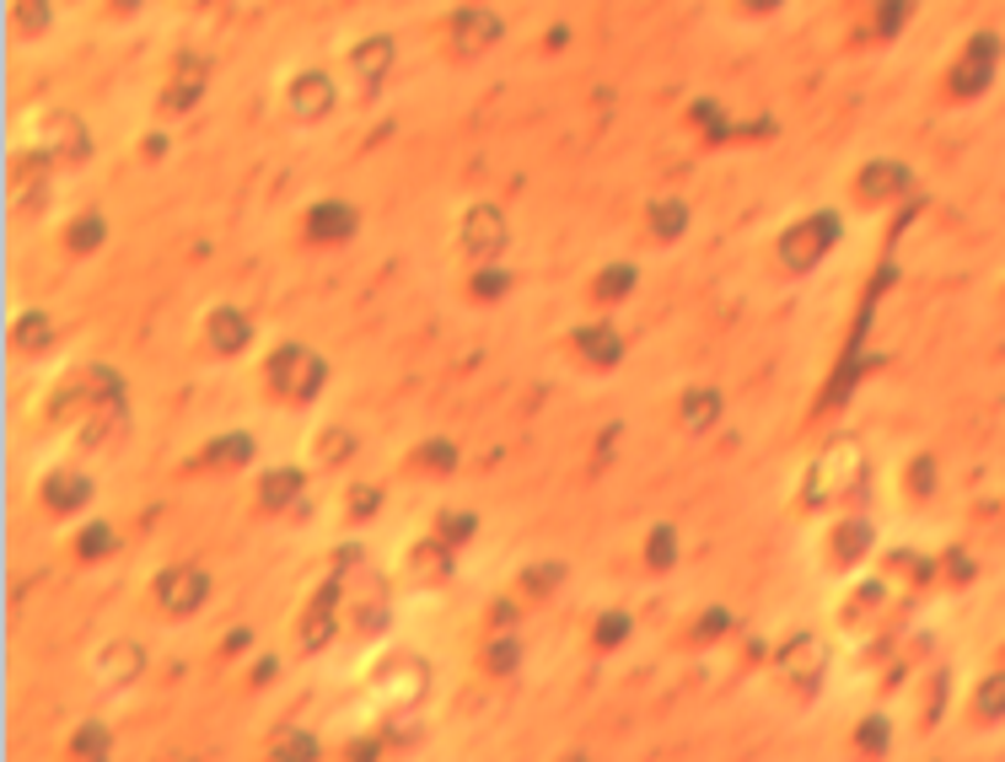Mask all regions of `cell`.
Listing matches in <instances>:
<instances>
[{
    "mask_svg": "<svg viewBox=\"0 0 1005 762\" xmlns=\"http://www.w3.org/2000/svg\"><path fill=\"white\" fill-rule=\"evenodd\" d=\"M860 489H866V457L855 441L838 436L812 457V468L801 479V505L806 511H844L849 500H860Z\"/></svg>",
    "mask_w": 1005,
    "mask_h": 762,
    "instance_id": "6da1fadb",
    "label": "cell"
},
{
    "mask_svg": "<svg viewBox=\"0 0 1005 762\" xmlns=\"http://www.w3.org/2000/svg\"><path fill=\"white\" fill-rule=\"evenodd\" d=\"M125 376L114 371V365H76V371H65L60 376V387H54V398H49V425H76L82 430L92 414H103V408H114V403H125Z\"/></svg>",
    "mask_w": 1005,
    "mask_h": 762,
    "instance_id": "7a4b0ae2",
    "label": "cell"
},
{
    "mask_svg": "<svg viewBox=\"0 0 1005 762\" xmlns=\"http://www.w3.org/2000/svg\"><path fill=\"white\" fill-rule=\"evenodd\" d=\"M264 387H269V398H280V403H312L323 387H329V361H323L312 344L286 339V344H275L269 361H264Z\"/></svg>",
    "mask_w": 1005,
    "mask_h": 762,
    "instance_id": "3957f363",
    "label": "cell"
},
{
    "mask_svg": "<svg viewBox=\"0 0 1005 762\" xmlns=\"http://www.w3.org/2000/svg\"><path fill=\"white\" fill-rule=\"evenodd\" d=\"M430 693V661H419L409 650H393L382 655L366 677V698L377 704L382 715H398V709H419Z\"/></svg>",
    "mask_w": 1005,
    "mask_h": 762,
    "instance_id": "277c9868",
    "label": "cell"
},
{
    "mask_svg": "<svg viewBox=\"0 0 1005 762\" xmlns=\"http://www.w3.org/2000/svg\"><path fill=\"white\" fill-rule=\"evenodd\" d=\"M838 237H844V221H838V210H806L796 226H785L780 232V242H774V253H780V264L785 269H817L828 253L838 247Z\"/></svg>",
    "mask_w": 1005,
    "mask_h": 762,
    "instance_id": "5b68a950",
    "label": "cell"
},
{
    "mask_svg": "<svg viewBox=\"0 0 1005 762\" xmlns=\"http://www.w3.org/2000/svg\"><path fill=\"white\" fill-rule=\"evenodd\" d=\"M205 602H210V569H200V564H168V569H157L151 607L162 618H194Z\"/></svg>",
    "mask_w": 1005,
    "mask_h": 762,
    "instance_id": "8992f818",
    "label": "cell"
},
{
    "mask_svg": "<svg viewBox=\"0 0 1005 762\" xmlns=\"http://www.w3.org/2000/svg\"><path fill=\"white\" fill-rule=\"evenodd\" d=\"M344 607H350V591H344V580H323L307 607H301V618H296V640L307 655H318V650H329L339 640V618H344Z\"/></svg>",
    "mask_w": 1005,
    "mask_h": 762,
    "instance_id": "52a82bcc",
    "label": "cell"
},
{
    "mask_svg": "<svg viewBox=\"0 0 1005 762\" xmlns=\"http://www.w3.org/2000/svg\"><path fill=\"white\" fill-rule=\"evenodd\" d=\"M458 247L473 264H501V253L511 247V226H505V210L490 200L468 204L458 215Z\"/></svg>",
    "mask_w": 1005,
    "mask_h": 762,
    "instance_id": "ba28073f",
    "label": "cell"
},
{
    "mask_svg": "<svg viewBox=\"0 0 1005 762\" xmlns=\"http://www.w3.org/2000/svg\"><path fill=\"white\" fill-rule=\"evenodd\" d=\"M501 39H505V22L501 11H490V6H458L447 17V54L452 60H479Z\"/></svg>",
    "mask_w": 1005,
    "mask_h": 762,
    "instance_id": "9c48e42d",
    "label": "cell"
},
{
    "mask_svg": "<svg viewBox=\"0 0 1005 762\" xmlns=\"http://www.w3.org/2000/svg\"><path fill=\"white\" fill-rule=\"evenodd\" d=\"M39 151L60 172H76V167H86L92 161V129H86L76 114H49V119L39 124Z\"/></svg>",
    "mask_w": 1005,
    "mask_h": 762,
    "instance_id": "30bf717a",
    "label": "cell"
},
{
    "mask_svg": "<svg viewBox=\"0 0 1005 762\" xmlns=\"http://www.w3.org/2000/svg\"><path fill=\"white\" fill-rule=\"evenodd\" d=\"M774 672H780V683H791L796 693H817L823 672H828V644L817 634H791L780 644V655H774Z\"/></svg>",
    "mask_w": 1005,
    "mask_h": 762,
    "instance_id": "8fae6325",
    "label": "cell"
},
{
    "mask_svg": "<svg viewBox=\"0 0 1005 762\" xmlns=\"http://www.w3.org/2000/svg\"><path fill=\"white\" fill-rule=\"evenodd\" d=\"M334 103H339V86L329 71H301V76L286 81V114L296 124H323L334 114Z\"/></svg>",
    "mask_w": 1005,
    "mask_h": 762,
    "instance_id": "7c38bea8",
    "label": "cell"
},
{
    "mask_svg": "<svg viewBox=\"0 0 1005 762\" xmlns=\"http://www.w3.org/2000/svg\"><path fill=\"white\" fill-rule=\"evenodd\" d=\"M205 86H210V65L200 54H178L172 60L168 81H162V97H157V108L162 114H189L194 103H205Z\"/></svg>",
    "mask_w": 1005,
    "mask_h": 762,
    "instance_id": "4fadbf2b",
    "label": "cell"
},
{
    "mask_svg": "<svg viewBox=\"0 0 1005 762\" xmlns=\"http://www.w3.org/2000/svg\"><path fill=\"white\" fill-rule=\"evenodd\" d=\"M92 494H97V483L86 479L82 468H49L39 479V500L49 516H76L92 505Z\"/></svg>",
    "mask_w": 1005,
    "mask_h": 762,
    "instance_id": "5bb4252c",
    "label": "cell"
},
{
    "mask_svg": "<svg viewBox=\"0 0 1005 762\" xmlns=\"http://www.w3.org/2000/svg\"><path fill=\"white\" fill-rule=\"evenodd\" d=\"M258 511L269 516H307V468H269L258 473Z\"/></svg>",
    "mask_w": 1005,
    "mask_h": 762,
    "instance_id": "9a60e30c",
    "label": "cell"
},
{
    "mask_svg": "<svg viewBox=\"0 0 1005 762\" xmlns=\"http://www.w3.org/2000/svg\"><path fill=\"white\" fill-rule=\"evenodd\" d=\"M92 677L103 687H135L146 677V644L140 640H108L92 655Z\"/></svg>",
    "mask_w": 1005,
    "mask_h": 762,
    "instance_id": "2e32d148",
    "label": "cell"
},
{
    "mask_svg": "<svg viewBox=\"0 0 1005 762\" xmlns=\"http://www.w3.org/2000/svg\"><path fill=\"white\" fill-rule=\"evenodd\" d=\"M253 457H258V441H253L248 430H226V436L200 446L189 457V468L194 473H243V468H253Z\"/></svg>",
    "mask_w": 1005,
    "mask_h": 762,
    "instance_id": "e0dca14e",
    "label": "cell"
},
{
    "mask_svg": "<svg viewBox=\"0 0 1005 762\" xmlns=\"http://www.w3.org/2000/svg\"><path fill=\"white\" fill-rule=\"evenodd\" d=\"M995 60H1001V39L995 33H973V43L963 49V60L952 65V97H973V92H984L990 76H995Z\"/></svg>",
    "mask_w": 1005,
    "mask_h": 762,
    "instance_id": "ac0fdd59",
    "label": "cell"
},
{
    "mask_svg": "<svg viewBox=\"0 0 1005 762\" xmlns=\"http://www.w3.org/2000/svg\"><path fill=\"white\" fill-rule=\"evenodd\" d=\"M200 333H205L210 355H243V350L253 344V318L243 312V307L221 301V307H210V312H205Z\"/></svg>",
    "mask_w": 1005,
    "mask_h": 762,
    "instance_id": "d6986e66",
    "label": "cell"
},
{
    "mask_svg": "<svg viewBox=\"0 0 1005 762\" xmlns=\"http://www.w3.org/2000/svg\"><path fill=\"white\" fill-rule=\"evenodd\" d=\"M452 569H458V548H447L436 532L419 537V543H409V554H404V575L419 580V586H447Z\"/></svg>",
    "mask_w": 1005,
    "mask_h": 762,
    "instance_id": "ffe728a7",
    "label": "cell"
},
{
    "mask_svg": "<svg viewBox=\"0 0 1005 762\" xmlns=\"http://www.w3.org/2000/svg\"><path fill=\"white\" fill-rule=\"evenodd\" d=\"M570 350L591 365V371H613V365L624 361V333L613 328V322H581L576 333H570Z\"/></svg>",
    "mask_w": 1005,
    "mask_h": 762,
    "instance_id": "44dd1931",
    "label": "cell"
},
{
    "mask_svg": "<svg viewBox=\"0 0 1005 762\" xmlns=\"http://www.w3.org/2000/svg\"><path fill=\"white\" fill-rule=\"evenodd\" d=\"M904 189H909V167H904V161L877 157L855 172V200L860 204H887V200H898Z\"/></svg>",
    "mask_w": 1005,
    "mask_h": 762,
    "instance_id": "7402d4cb",
    "label": "cell"
},
{
    "mask_svg": "<svg viewBox=\"0 0 1005 762\" xmlns=\"http://www.w3.org/2000/svg\"><path fill=\"white\" fill-rule=\"evenodd\" d=\"M720 414H726V398H720V387H710V382H688L677 393V425L688 436H705L710 425H720Z\"/></svg>",
    "mask_w": 1005,
    "mask_h": 762,
    "instance_id": "603a6c76",
    "label": "cell"
},
{
    "mask_svg": "<svg viewBox=\"0 0 1005 762\" xmlns=\"http://www.w3.org/2000/svg\"><path fill=\"white\" fill-rule=\"evenodd\" d=\"M361 232V210L350 200H318L307 210V242H350Z\"/></svg>",
    "mask_w": 1005,
    "mask_h": 762,
    "instance_id": "cb8c5ba5",
    "label": "cell"
},
{
    "mask_svg": "<svg viewBox=\"0 0 1005 762\" xmlns=\"http://www.w3.org/2000/svg\"><path fill=\"white\" fill-rule=\"evenodd\" d=\"M393 60H398V43H393V33H366V39L350 49V76L366 81V86H382L387 81V71H393Z\"/></svg>",
    "mask_w": 1005,
    "mask_h": 762,
    "instance_id": "d4e9b609",
    "label": "cell"
},
{
    "mask_svg": "<svg viewBox=\"0 0 1005 762\" xmlns=\"http://www.w3.org/2000/svg\"><path fill=\"white\" fill-rule=\"evenodd\" d=\"M866 548H872V522L866 516H844L834 526V537H828V564L834 569H849V564L866 559Z\"/></svg>",
    "mask_w": 1005,
    "mask_h": 762,
    "instance_id": "484cf974",
    "label": "cell"
},
{
    "mask_svg": "<svg viewBox=\"0 0 1005 762\" xmlns=\"http://www.w3.org/2000/svg\"><path fill=\"white\" fill-rule=\"evenodd\" d=\"M634 285H640V269L629 264V258H619V264H602L597 275H591V301H602V307H619V301H629L634 296Z\"/></svg>",
    "mask_w": 1005,
    "mask_h": 762,
    "instance_id": "4316f807",
    "label": "cell"
},
{
    "mask_svg": "<svg viewBox=\"0 0 1005 762\" xmlns=\"http://www.w3.org/2000/svg\"><path fill=\"white\" fill-rule=\"evenodd\" d=\"M409 468L415 473H430V479H452L462 468V451L452 441H441V436H430V441H419L415 451H409Z\"/></svg>",
    "mask_w": 1005,
    "mask_h": 762,
    "instance_id": "83f0119b",
    "label": "cell"
},
{
    "mask_svg": "<svg viewBox=\"0 0 1005 762\" xmlns=\"http://www.w3.org/2000/svg\"><path fill=\"white\" fill-rule=\"evenodd\" d=\"M103 242H108V221H103V210H76V221L65 226V247H71L76 258H92Z\"/></svg>",
    "mask_w": 1005,
    "mask_h": 762,
    "instance_id": "f1b7e54d",
    "label": "cell"
},
{
    "mask_svg": "<svg viewBox=\"0 0 1005 762\" xmlns=\"http://www.w3.org/2000/svg\"><path fill=\"white\" fill-rule=\"evenodd\" d=\"M430 532H436L447 548H458V554H462V543H473V537H479V516H473V511H462V505H441Z\"/></svg>",
    "mask_w": 1005,
    "mask_h": 762,
    "instance_id": "f546056e",
    "label": "cell"
},
{
    "mask_svg": "<svg viewBox=\"0 0 1005 762\" xmlns=\"http://www.w3.org/2000/svg\"><path fill=\"white\" fill-rule=\"evenodd\" d=\"M11 344H17L22 355H43V350L54 344V322H49V312H22L17 328H11Z\"/></svg>",
    "mask_w": 1005,
    "mask_h": 762,
    "instance_id": "4dcf8cb0",
    "label": "cell"
},
{
    "mask_svg": "<svg viewBox=\"0 0 1005 762\" xmlns=\"http://www.w3.org/2000/svg\"><path fill=\"white\" fill-rule=\"evenodd\" d=\"M108 554H119V532H114L108 522H86L82 532H76V559L103 564Z\"/></svg>",
    "mask_w": 1005,
    "mask_h": 762,
    "instance_id": "1f68e13d",
    "label": "cell"
},
{
    "mask_svg": "<svg viewBox=\"0 0 1005 762\" xmlns=\"http://www.w3.org/2000/svg\"><path fill=\"white\" fill-rule=\"evenodd\" d=\"M629 634H634V618H629L624 607H608V612L591 618V644H597V650H619Z\"/></svg>",
    "mask_w": 1005,
    "mask_h": 762,
    "instance_id": "d6a6232c",
    "label": "cell"
},
{
    "mask_svg": "<svg viewBox=\"0 0 1005 762\" xmlns=\"http://www.w3.org/2000/svg\"><path fill=\"white\" fill-rule=\"evenodd\" d=\"M645 221H651V237H656V242H677L683 232H688V204H683V200H656Z\"/></svg>",
    "mask_w": 1005,
    "mask_h": 762,
    "instance_id": "836d02e7",
    "label": "cell"
},
{
    "mask_svg": "<svg viewBox=\"0 0 1005 762\" xmlns=\"http://www.w3.org/2000/svg\"><path fill=\"white\" fill-rule=\"evenodd\" d=\"M677 548H683V543H677V526L656 522L651 532H645V569H656V575L672 569V564H677Z\"/></svg>",
    "mask_w": 1005,
    "mask_h": 762,
    "instance_id": "e575fe53",
    "label": "cell"
},
{
    "mask_svg": "<svg viewBox=\"0 0 1005 762\" xmlns=\"http://www.w3.org/2000/svg\"><path fill=\"white\" fill-rule=\"evenodd\" d=\"M269 762H323V741H318L312 730H286V736L275 741Z\"/></svg>",
    "mask_w": 1005,
    "mask_h": 762,
    "instance_id": "d590c367",
    "label": "cell"
},
{
    "mask_svg": "<svg viewBox=\"0 0 1005 762\" xmlns=\"http://www.w3.org/2000/svg\"><path fill=\"white\" fill-rule=\"evenodd\" d=\"M855 752L860 758H887L892 752V725H887V715H866V720L855 725Z\"/></svg>",
    "mask_w": 1005,
    "mask_h": 762,
    "instance_id": "8d00e7d4",
    "label": "cell"
},
{
    "mask_svg": "<svg viewBox=\"0 0 1005 762\" xmlns=\"http://www.w3.org/2000/svg\"><path fill=\"white\" fill-rule=\"evenodd\" d=\"M973 720H984V725L1005 720V672H995V677H984V683L973 687Z\"/></svg>",
    "mask_w": 1005,
    "mask_h": 762,
    "instance_id": "74e56055",
    "label": "cell"
},
{
    "mask_svg": "<svg viewBox=\"0 0 1005 762\" xmlns=\"http://www.w3.org/2000/svg\"><path fill=\"white\" fill-rule=\"evenodd\" d=\"M505 290H511V269H501V264H479L468 275V296L473 301H501Z\"/></svg>",
    "mask_w": 1005,
    "mask_h": 762,
    "instance_id": "f35d334b",
    "label": "cell"
},
{
    "mask_svg": "<svg viewBox=\"0 0 1005 762\" xmlns=\"http://www.w3.org/2000/svg\"><path fill=\"white\" fill-rule=\"evenodd\" d=\"M516 666H522V640H516V634H495V640L484 644V672L511 677Z\"/></svg>",
    "mask_w": 1005,
    "mask_h": 762,
    "instance_id": "ab89813d",
    "label": "cell"
},
{
    "mask_svg": "<svg viewBox=\"0 0 1005 762\" xmlns=\"http://www.w3.org/2000/svg\"><path fill=\"white\" fill-rule=\"evenodd\" d=\"M108 747H114V736H108V725L103 720H86L82 730H76V741H71V752L86 762H114L108 758Z\"/></svg>",
    "mask_w": 1005,
    "mask_h": 762,
    "instance_id": "60d3db41",
    "label": "cell"
},
{
    "mask_svg": "<svg viewBox=\"0 0 1005 762\" xmlns=\"http://www.w3.org/2000/svg\"><path fill=\"white\" fill-rule=\"evenodd\" d=\"M559 580H565V564H533V569H522V580H516V597L538 602V597H548Z\"/></svg>",
    "mask_w": 1005,
    "mask_h": 762,
    "instance_id": "b9f144b4",
    "label": "cell"
},
{
    "mask_svg": "<svg viewBox=\"0 0 1005 762\" xmlns=\"http://www.w3.org/2000/svg\"><path fill=\"white\" fill-rule=\"evenodd\" d=\"M382 500H387V494H382V483H350V494H344V516H350V522H372V516L382 511Z\"/></svg>",
    "mask_w": 1005,
    "mask_h": 762,
    "instance_id": "7bdbcfd3",
    "label": "cell"
},
{
    "mask_svg": "<svg viewBox=\"0 0 1005 762\" xmlns=\"http://www.w3.org/2000/svg\"><path fill=\"white\" fill-rule=\"evenodd\" d=\"M11 17H17V28H22L28 39H43V33H49V22H54L49 0H11Z\"/></svg>",
    "mask_w": 1005,
    "mask_h": 762,
    "instance_id": "ee69618b",
    "label": "cell"
},
{
    "mask_svg": "<svg viewBox=\"0 0 1005 762\" xmlns=\"http://www.w3.org/2000/svg\"><path fill=\"white\" fill-rule=\"evenodd\" d=\"M720 634H731V612H726V607H705L699 623L688 629V644H715Z\"/></svg>",
    "mask_w": 1005,
    "mask_h": 762,
    "instance_id": "f6af8a7d",
    "label": "cell"
},
{
    "mask_svg": "<svg viewBox=\"0 0 1005 762\" xmlns=\"http://www.w3.org/2000/svg\"><path fill=\"white\" fill-rule=\"evenodd\" d=\"M909 17H915V0H881L877 6V39H898Z\"/></svg>",
    "mask_w": 1005,
    "mask_h": 762,
    "instance_id": "bcb514c9",
    "label": "cell"
},
{
    "mask_svg": "<svg viewBox=\"0 0 1005 762\" xmlns=\"http://www.w3.org/2000/svg\"><path fill=\"white\" fill-rule=\"evenodd\" d=\"M350 451H355V436H350L344 425H334V430L318 436V457H323V462H344Z\"/></svg>",
    "mask_w": 1005,
    "mask_h": 762,
    "instance_id": "7dc6e473",
    "label": "cell"
},
{
    "mask_svg": "<svg viewBox=\"0 0 1005 762\" xmlns=\"http://www.w3.org/2000/svg\"><path fill=\"white\" fill-rule=\"evenodd\" d=\"M909 479H915V494H924V489H930V457H920V462H915V473H909Z\"/></svg>",
    "mask_w": 1005,
    "mask_h": 762,
    "instance_id": "c3c4849f",
    "label": "cell"
},
{
    "mask_svg": "<svg viewBox=\"0 0 1005 762\" xmlns=\"http://www.w3.org/2000/svg\"><path fill=\"white\" fill-rule=\"evenodd\" d=\"M785 0H742V11H780Z\"/></svg>",
    "mask_w": 1005,
    "mask_h": 762,
    "instance_id": "681fc988",
    "label": "cell"
},
{
    "mask_svg": "<svg viewBox=\"0 0 1005 762\" xmlns=\"http://www.w3.org/2000/svg\"><path fill=\"white\" fill-rule=\"evenodd\" d=\"M114 6H119V11H135V6H140V0H114Z\"/></svg>",
    "mask_w": 1005,
    "mask_h": 762,
    "instance_id": "f907efd6",
    "label": "cell"
},
{
    "mask_svg": "<svg viewBox=\"0 0 1005 762\" xmlns=\"http://www.w3.org/2000/svg\"><path fill=\"white\" fill-rule=\"evenodd\" d=\"M183 6H210V0H183Z\"/></svg>",
    "mask_w": 1005,
    "mask_h": 762,
    "instance_id": "816d5d0a",
    "label": "cell"
},
{
    "mask_svg": "<svg viewBox=\"0 0 1005 762\" xmlns=\"http://www.w3.org/2000/svg\"><path fill=\"white\" fill-rule=\"evenodd\" d=\"M565 762H587V758H565Z\"/></svg>",
    "mask_w": 1005,
    "mask_h": 762,
    "instance_id": "f5cc1de1",
    "label": "cell"
}]
</instances>
